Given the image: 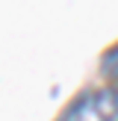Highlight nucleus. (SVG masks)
<instances>
[{
	"label": "nucleus",
	"mask_w": 118,
	"mask_h": 121,
	"mask_svg": "<svg viewBox=\"0 0 118 121\" xmlns=\"http://www.w3.org/2000/svg\"><path fill=\"white\" fill-rule=\"evenodd\" d=\"M115 118H118L115 89H86L59 115V121H115Z\"/></svg>",
	"instance_id": "f257e3e1"
},
{
	"label": "nucleus",
	"mask_w": 118,
	"mask_h": 121,
	"mask_svg": "<svg viewBox=\"0 0 118 121\" xmlns=\"http://www.w3.org/2000/svg\"><path fill=\"white\" fill-rule=\"evenodd\" d=\"M100 68H103V74H109V80L115 83V89H118V44L112 47V50H106V56L100 59Z\"/></svg>",
	"instance_id": "f03ea898"
}]
</instances>
